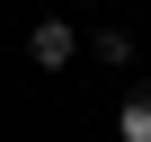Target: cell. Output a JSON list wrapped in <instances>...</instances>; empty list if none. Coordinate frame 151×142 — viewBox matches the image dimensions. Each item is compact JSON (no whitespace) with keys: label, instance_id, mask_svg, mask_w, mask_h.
<instances>
[{"label":"cell","instance_id":"3957f363","mask_svg":"<svg viewBox=\"0 0 151 142\" xmlns=\"http://www.w3.org/2000/svg\"><path fill=\"white\" fill-rule=\"evenodd\" d=\"M89 44H98V62H116V71H133V36H124V27H98Z\"/></svg>","mask_w":151,"mask_h":142},{"label":"cell","instance_id":"6da1fadb","mask_svg":"<svg viewBox=\"0 0 151 142\" xmlns=\"http://www.w3.org/2000/svg\"><path fill=\"white\" fill-rule=\"evenodd\" d=\"M27 53H36L45 71H62L71 53H80V27H71V18H36V27H27Z\"/></svg>","mask_w":151,"mask_h":142},{"label":"cell","instance_id":"7a4b0ae2","mask_svg":"<svg viewBox=\"0 0 151 142\" xmlns=\"http://www.w3.org/2000/svg\"><path fill=\"white\" fill-rule=\"evenodd\" d=\"M116 142H151V89H133L116 107Z\"/></svg>","mask_w":151,"mask_h":142}]
</instances>
